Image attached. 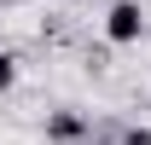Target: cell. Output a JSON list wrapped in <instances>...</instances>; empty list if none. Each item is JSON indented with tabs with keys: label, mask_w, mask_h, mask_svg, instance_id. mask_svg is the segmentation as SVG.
I'll list each match as a JSON object with an SVG mask.
<instances>
[{
	"label": "cell",
	"mask_w": 151,
	"mask_h": 145,
	"mask_svg": "<svg viewBox=\"0 0 151 145\" xmlns=\"http://www.w3.org/2000/svg\"><path fill=\"white\" fill-rule=\"evenodd\" d=\"M12 81H18V58H12V52H6V47H0V93L12 87Z\"/></svg>",
	"instance_id": "cell-3"
},
{
	"label": "cell",
	"mask_w": 151,
	"mask_h": 145,
	"mask_svg": "<svg viewBox=\"0 0 151 145\" xmlns=\"http://www.w3.org/2000/svg\"><path fill=\"white\" fill-rule=\"evenodd\" d=\"M105 35H111L116 47H128V41L145 35V12H139V0H116L111 18H105Z\"/></svg>",
	"instance_id": "cell-1"
},
{
	"label": "cell",
	"mask_w": 151,
	"mask_h": 145,
	"mask_svg": "<svg viewBox=\"0 0 151 145\" xmlns=\"http://www.w3.org/2000/svg\"><path fill=\"white\" fill-rule=\"evenodd\" d=\"M111 6H116V0H111Z\"/></svg>",
	"instance_id": "cell-5"
},
{
	"label": "cell",
	"mask_w": 151,
	"mask_h": 145,
	"mask_svg": "<svg viewBox=\"0 0 151 145\" xmlns=\"http://www.w3.org/2000/svg\"><path fill=\"white\" fill-rule=\"evenodd\" d=\"M116 145H151V128H122V139Z\"/></svg>",
	"instance_id": "cell-4"
},
{
	"label": "cell",
	"mask_w": 151,
	"mask_h": 145,
	"mask_svg": "<svg viewBox=\"0 0 151 145\" xmlns=\"http://www.w3.org/2000/svg\"><path fill=\"white\" fill-rule=\"evenodd\" d=\"M81 139H87V116H76V110L47 116V145H81Z\"/></svg>",
	"instance_id": "cell-2"
}]
</instances>
